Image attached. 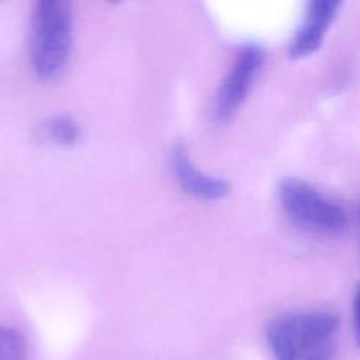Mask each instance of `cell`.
I'll return each instance as SVG.
<instances>
[{
  "label": "cell",
  "instance_id": "6da1fadb",
  "mask_svg": "<svg viewBox=\"0 0 360 360\" xmlns=\"http://www.w3.org/2000/svg\"><path fill=\"white\" fill-rule=\"evenodd\" d=\"M338 327L326 309L285 313L267 326V343L276 360H333Z\"/></svg>",
  "mask_w": 360,
  "mask_h": 360
},
{
  "label": "cell",
  "instance_id": "7a4b0ae2",
  "mask_svg": "<svg viewBox=\"0 0 360 360\" xmlns=\"http://www.w3.org/2000/svg\"><path fill=\"white\" fill-rule=\"evenodd\" d=\"M72 42V6L65 0H39L30 21V67L35 77L56 79L69 62Z\"/></svg>",
  "mask_w": 360,
  "mask_h": 360
},
{
  "label": "cell",
  "instance_id": "3957f363",
  "mask_svg": "<svg viewBox=\"0 0 360 360\" xmlns=\"http://www.w3.org/2000/svg\"><path fill=\"white\" fill-rule=\"evenodd\" d=\"M280 202L295 227L313 234H341L348 225L343 207L327 199L308 181L287 178L280 185Z\"/></svg>",
  "mask_w": 360,
  "mask_h": 360
},
{
  "label": "cell",
  "instance_id": "277c9868",
  "mask_svg": "<svg viewBox=\"0 0 360 360\" xmlns=\"http://www.w3.org/2000/svg\"><path fill=\"white\" fill-rule=\"evenodd\" d=\"M264 65V51L257 44H246L236 55L214 98V118L227 122L241 109Z\"/></svg>",
  "mask_w": 360,
  "mask_h": 360
},
{
  "label": "cell",
  "instance_id": "5b68a950",
  "mask_svg": "<svg viewBox=\"0 0 360 360\" xmlns=\"http://www.w3.org/2000/svg\"><path fill=\"white\" fill-rule=\"evenodd\" d=\"M341 4L334 0H313L308 4L302 23L288 44V55L292 60H302L315 55L322 48L330 25L334 23Z\"/></svg>",
  "mask_w": 360,
  "mask_h": 360
},
{
  "label": "cell",
  "instance_id": "8992f818",
  "mask_svg": "<svg viewBox=\"0 0 360 360\" xmlns=\"http://www.w3.org/2000/svg\"><path fill=\"white\" fill-rule=\"evenodd\" d=\"M171 167L178 185L195 199L221 200L231 193V183L224 178L210 176L200 171L192 162L188 150L183 143L172 146Z\"/></svg>",
  "mask_w": 360,
  "mask_h": 360
},
{
  "label": "cell",
  "instance_id": "52a82bcc",
  "mask_svg": "<svg viewBox=\"0 0 360 360\" xmlns=\"http://www.w3.org/2000/svg\"><path fill=\"white\" fill-rule=\"evenodd\" d=\"M41 134L44 139L56 146H74L81 139V129L77 122L70 116H53L41 125Z\"/></svg>",
  "mask_w": 360,
  "mask_h": 360
},
{
  "label": "cell",
  "instance_id": "ba28073f",
  "mask_svg": "<svg viewBox=\"0 0 360 360\" xmlns=\"http://www.w3.org/2000/svg\"><path fill=\"white\" fill-rule=\"evenodd\" d=\"M0 360H28L27 343L16 329L0 323Z\"/></svg>",
  "mask_w": 360,
  "mask_h": 360
},
{
  "label": "cell",
  "instance_id": "9c48e42d",
  "mask_svg": "<svg viewBox=\"0 0 360 360\" xmlns=\"http://www.w3.org/2000/svg\"><path fill=\"white\" fill-rule=\"evenodd\" d=\"M354 322H355V334H357V341L360 345V285L354 297Z\"/></svg>",
  "mask_w": 360,
  "mask_h": 360
}]
</instances>
